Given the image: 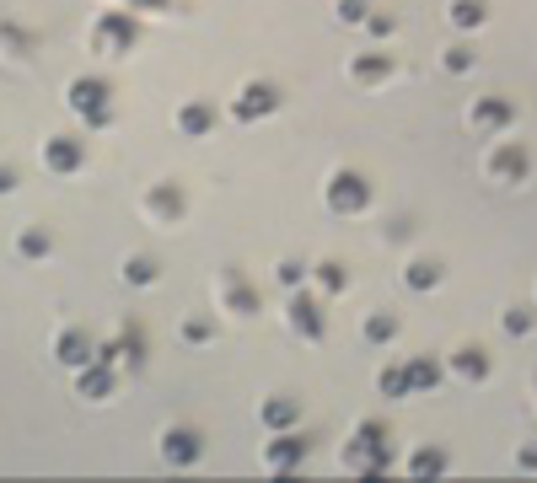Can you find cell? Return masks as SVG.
<instances>
[{
    "instance_id": "6da1fadb",
    "label": "cell",
    "mask_w": 537,
    "mask_h": 483,
    "mask_svg": "<svg viewBox=\"0 0 537 483\" xmlns=\"http://www.w3.org/2000/svg\"><path fill=\"white\" fill-rule=\"evenodd\" d=\"M339 462H344V473H355V478H382V473L393 468L387 424L382 419H360L355 429H350V440H344V451H339Z\"/></svg>"
},
{
    "instance_id": "7a4b0ae2",
    "label": "cell",
    "mask_w": 537,
    "mask_h": 483,
    "mask_svg": "<svg viewBox=\"0 0 537 483\" xmlns=\"http://www.w3.org/2000/svg\"><path fill=\"white\" fill-rule=\"evenodd\" d=\"M65 108L86 123V134L108 129V123H114V81H103V75H75V81L65 86Z\"/></svg>"
},
{
    "instance_id": "3957f363",
    "label": "cell",
    "mask_w": 537,
    "mask_h": 483,
    "mask_svg": "<svg viewBox=\"0 0 537 483\" xmlns=\"http://www.w3.org/2000/svg\"><path fill=\"white\" fill-rule=\"evenodd\" d=\"M86 44H92V54H103V60H129L134 44H140V22H134V11H103V16L92 22Z\"/></svg>"
},
{
    "instance_id": "277c9868",
    "label": "cell",
    "mask_w": 537,
    "mask_h": 483,
    "mask_svg": "<svg viewBox=\"0 0 537 483\" xmlns=\"http://www.w3.org/2000/svg\"><path fill=\"white\" fill-rule=\"evenodd\" d=\"M323 204H328V215H365L371 210V182L360 178L355 167H339L323 182Z\"/></svg>"
},
{
    "instance_id": "5b68a950",
    "label": "cell",
    "mask_w": 537,
    "mask_h": 483,
    "mask_svg": "<svg viewBox=\"0 0 537 483\" xmlns=\"http://www.w3.org/2000/svg\"><path fill=\"white\" fill-rule=\"evenodd\" d=\"M156 457H162V468L188 473V468L204 457V435H199L194 424H167V429L156 435Z\"/></svg>"
},
{
    "instance_id": "8992f818",
    "label": "cell",
    "mask_w": 537,
    "mask_h": 483,
    "mask_svg": "<svg viewBox=\"0 0 537 483\" xmlns=\"http://www.w3.org/2000/svg\"><path fill=\"white\" fill-rule=\"evenodd\" d=\"M285 328L296 333L301 344H323V339H328V317H323V301H317L306 285L285 296Z\"/></svg>"
},
{
    "instance_id": "52a82bcc",
    "label": "cell",
    "mask_w": 537,
    "mask_h": 483,
    "mask_svg": "<svg viewBox=\"0 0 537 483\" xmlns=\"http://www.w3.org/2000/svg\"><path fill=\"white\" fill-rule=\"evenodd\" d=\"M140 215H145V226H183V215H188L183 182H151L140 193Z\"/></svg>"
},
{
    "instance_id": "ba28073f",
    "label": "cell",
    "mask_w": 537,
    "mask_h": 483,
    "mask_svg": "<svg viewBox=\"0 0 537 483\" xmlns=\"http://www.w3.org/2000/svg\"><path fill=\"white\" fill-rule=\"evenodd\" d=\"M258 285H247V274H242L237 263H226V269H215V311H232V317H253L258 311Z\"/></svg>"
},
{
    "instance_id": "9c48e42d",
    "label": "cell",
    "mask_w": 537,
    "mask_h": 483,
    "mask_svg": "<svg viewBox=\"0 0 537 483\" xmlns=\"http://www.w3.org/2000/svg\"><path fill=\"white\" fill-rule=\"evenodd\" d=\"M274 108H280V86L274 81H242L237 97L226 103V113L237 123H258V119H269Z\"/></svg>"
},
{
    "instance_id": "30bf717a",
    "label": "cell",
    "mask_w": 537,
    "mask_h": 483,
    "mask_svg": "<svg viewBox=\"0 0 537 483\" xmlns=\"http://www.w3.org/2000/svg\"><path fill=\"white\" fill-rule=\"evenodd\" d=\"M527 172H532L527 145H516V140H494L489 145V156H483V178L489 182H527Z\"/></svg>"
},
{
    "instance_id": "8fae6325",
    "label": "cell",
    "mask_w": 537,
    "mask_h": 483,
    "mask_svg": "<svg viewBox=\"0 0 537 483\" xmlns=\"http://www.w3.org/2000/svg\"><path fill=\"white\" fill-rule=\"evenodd\" d=\"M306 435L301 429H274L269 440H264V473H274V478H285V473H296L301 462H306Z\"/></svg>"
},
{
    "instance_id": "7c38bea8",
    "label": "cell",
    "mask_w": 537,
    "mask_h": 483,
    "mask_svg": "<svg viewBox=\"0 0 537 483\" xmlns=\"http://www.w3.org/2000/svg\"><path fill=\"white\" fill-rule=\"evenodd\" d=\"M81 167H86V140H81V134H49V140H44V172L75 178Z\"/></svg>"
},
{
    "instance_id": "4fadbf2b",
    "label": "cell",
    "mask_w": 537,
    "mask_h": 483,
    "mask_svg": "<svg viewBox=\"0 0 537 483\" xmlns=\"http://www.w3.org/2000/svg\"><path fill=\"white\" fill-rule=\"evenodd\" d=\"M97 360L108 365H134L145 360V333H140V322H119V333L114 339H97Z\"/></svg>"
},
{
    "instance_id": "5bb4252c",
    "label": "cell",
    "mask_w": 537,
    "mask_h": 483,
    "mask_svg": "<svg viewBox=\"0 0 537 483\" xmlns=\"http://www.w3.org/2000/svg\"><path fill=\"white\" fill-rule=\"evenodd\" d=\"M511 123H516V103H511V97H473V108H468V129H473V134H489V140H494V134H505Z\"/></svg>"
},
{
    "instance_id": "9a60e30c",
    "label": "cell",
    "mask_w": 537,
    "mask_h": 483,
    "mask_svg": "<svg viewBox=\"0 0 537 483\" xmlns=\"http://www.w3.org/2000/svg\"><path fill=\"white\" fill-rule=\"evenodd\" d=\"M49 355H55L65 370H81V365L97 360V339H92L86 328H60V333H55V344H49Z\"/></svg>"
},
{
    "instance_id": "2e32d148",
    "label": "cell",
    "mask_w": 537,
    "mask_h": 483,
    "mask_svg": "<svg viewBox=\"0 0 537 483\" xmlns=\"http://www.w3.org/2000/svg\"><path fill=\"white\" fill-rule=\"evenodd\" d=\"M119 392V365L108 360H92L75 370V398H86V403H108Z\"/></svg>"
},
{
    "instance_id": "e0dca14e",
    "label": "cell",
    "mask_w": 537,
    "mask_h": 483,
    "mask_svg": "<svg viewBox=\"0 0 537 483\" xmlns=\"http://www.w3.org/2000/svg\"><path fill=\"white\" fill-rule=\"evenodd\" d=\"M215 103L210 97H188V103H178V113H173V129H178L183 140H204L210 129H215Z\"/></svg>"
},
{
    "instance_id": "ac0fdd59",
    "label": "cell",
    "mask_w": 537,
    "mask_h": 483,
    "mask_svg": "<svg viewBox=\"0 0 537 483\" xmlns=\"http://www.w3.org/2000/svg\"><path fill=\"white\" fill-rule=\"evenodd\" d=\"M344 75H350L355 86H387V81H393V54H382V49H360Z\"/></svg>"
},
{
    "instance_id": "d6986e66",
    "label": "cell",
    "mask_w": 537,
    "mask_h": 483,
    "mask_svg": "<svg viewBox=\"0 0 537 483\" xmlns=\"http://www.w3.org/2000/svg\"><path fill=\"white\" fill-rule=\"evenodd\" d=\"M258 424L274 435V429H296L301 424V398H285V392H269L258 403Z\"/></svg>"
},
{
    "instance_id": "ffe728a7",
    "label": "cell",
    "mask_w": 537,
    "mask_h": 483,
    "mask_svg": "<svg viewBox=\"0 0 537 483\" xmlns=\"http://www.w3.org/2000/svg\"><path fill=\"white\" fill-rule=\"evenodd\" d=\"M312 285H317L323 301H328V296H344V291H350V269H344L339 258H323V263H312Z\"/></svg>"
},
{
    "instance_id": "44dd1931",
    "label": "cell",
    "mask_w": 537,
    "mask_h": 483,
    "mask_svg": "<svg viewBox=\"0 0 537 483\" xmlns=\"http://www.w3.org/2000/svg\"><path fill=\"white\" fill-rule=\"evenodd\" d=\"M360 339H365L371 350H387V344L398 339V317H393V311H382V306H376V311H365V322H360Z\"/></svg>"
},
{
    "instance_id": "7402d4cb",
    "label": "cell",
    "mask_w": 537,
    "mask_h": 483,
    "mask_svg": "<svg viewBox=\"0 0 537 483\" xmlns=\"http://www.w3.org/2000/svg\"><path fill=\"white\" fill-rule=\"evenodd\" d=\"M446 365H452V376H462V381H483V376H489V350H483V344H462Z\"/></svg>"
},
{
    "instance_id": "603a6c76",
    "label": "cell",
    "mask_w": 537,
    "mask_h": 483,
    "mask_svg": "<svg viewBox=\"0 0 537 483\" xmlns=\"http://www.w3.org/2000/svg\"><path fill=\"white\" fill-rule=\"evenodd\" d=\"M49 252H55V237H49L44 226H22V232H16V258H22V263H44Z\"/></svg>"
},
{
    "instance_id": "cb8c5ba5",
    "label": "cell",
    "mask_w": 537,
    "mask_h": 483,
    "mask_svg": "<svg viewBox=\"0 0 537 483\" xmlns=\"http://www.w3.org/2000/svg\"><path fill=\"white\" fill-rule=\"evenodd\" d=\"M33 49H38V38H33L27 27H16V22L0 16V54H5V60H27Z\"/></svg>"
},
{
    "instance_id": "d4e9b609",
    "label": "cell",
    "mask_w": 537,
    "mask_h": 483,
    "mask_svg": "<svg viewBox=\"0 0 537 483\" xmlns=\"http://www.w3.org/2000/svg\"><path fill=\"white\" fill-rule=\"evenodd\" d=\"M446 468H452V457H446L441 446H419L414 457H409V473H414V478H441Z\"/></svg>"
},
{
    "instance_id": "484cf974",
    "label": "cell",
    "mask_w": 537,
    "mask_h": 483,
    "mask_svg": "<svg viewBox=\"0 0 537 483\" xmlns=\"http://www.w3.org/2000/svg\"><path fill=\"white\" fill-rule=\"evenodd\" d=\"M376 392L393 403V398H414V387H409V365H382L376 370Z\"/></svg>"
},
{
    "instance_id": "4316f807",
    "label": "cell",
    "mask_w": 537,
    "mask_h": 483,
    "mask_svg": "<svg viewBox=\"0 0 537 483\" xmlns=\"http://www.w3.org/2000/svg\"><path fill=\"white\" fill-rule=\"evenodd\" d=\"M403 285H409L414 296H424V291H435V285H441V263H435V258H414V263L403 269Z\"/></svg>"
},
{
    "instance_id": "83f0119b",
    "label": "cell",
    "mask_w": 537,
    "mask_h": 483,
    "mask_svg": "<svg viewBox=\"0 0 537 483\" xmlns=\"http://www.w3.org/2000/svg\"><path fill=\"white\" fill-rule=\"evenodd\" d=\"M156 274H162V263H156L151 252H134V258H124V269H119L124 285H156Z\"/></svg>"
},
{
    "instance_id": "f1b7e54d",
    "label": "cell",
    "mask_w": 537,
    "mask_h": 483,
    "mask_svg": "<svg viewBox=\"0 0 537 483\" xmlns=\"http://www.w3.org/2000/svg\"><path fill=\"white\" fill-rule=\"evenodd\" d=\"M446 16H452V27H457V33H478L489 11H483V0H452V5H446Z\"/></svg>"
},
{
    "instance_id": "f546056e",
    "label": "cell",
    "mask_w": 537,
    "mask_h": 483,
    "mask_svg": "<svg viewBox=\"0 0 537 483\" xmlns=\"http://www.w3.org/2000/svg\"><path fill=\"white\" fill-rule=\"evenodd\" d=\"M441 376H446V370H441V360H430V355H414V360H409V387H414V392H435Z\"/></svg>"
},
{
    "instance_id": "4dcf8cb0",
    "label": "cell",
    "mask_w": 537,
    "mask_h": 483,
    "mask_svg": "<svg viewBox=\"0 0 537 483\" xmlns=\"http://www.w3.org/2000/svg\"><path fill=\"white\" fill-rule=\"evenodd\" d=\"M274 280H280L285 291H301V285L312 280V263H301V258H280V263H274Z\"/></svg>"
},
{
    "instance_id": "1f68e13d",
    "label": "cell",
    "mask_w": 537,
    "mask_h": 483,
    "mask_svg": "<svg viewBox=\"0 0 537 483\" xmlns=\"http://www.w3.org/2000/svg\"><path fill=\"white\" fill-rule=\"evenodd\" d=\"M441 70H446V75H468V70H473V49H468V44H446Z\"/></svg>"
},
{
    "instance_id": "d6a6232c",
    "label": "cell",
    "mask_w": 537,
    "mask_h": 483,
    "mask_svg": "<svg viewBox=\"0 0 537 483\" xmlns=\"http://www.w3.org/2000/svg\"><path fill=\"white\" fill-rule=\"evenodd\" d=\"M333 16H339L344 27H365V16H371V0H339V5H333Z\"/></svg>"
},
{
    "instance_id": "836d02e7",
    "label": "cell",
    "mask_w": 537,
    "mask_h": 483,
    "mask_svg": "<svg viewBox=\"0 0 537 483\" xmlns=\"http://www.w3.org/2000/svg\"><path fill=\"white\" fill-rule=\"evenodd\" d=\"M393 33H398V22H393L387 11H371V16H365V38H371V44H387Z\"/></svg>"
},
{
    "instance_id": "e575fe53",
    "label": "cell",
    "mask_w": 537,
    "mask_h": 483,
    "mask_svg": "<svg viewBox=\"0 0 537 483\" xmlns=\"http://www.w3.org/2000/svg\"><path fill=\"white\" fill-rule=\"evenodd\" d=\"M215 339V317H188L183 322V344H210Z\"/></svg>"
},
{
    "instance_id": "d590c367",
    "label": "cell",
    "mask_w": 537,
    "mask_h": 483,
    "mask_svg": "<svg viewBox=\"0 0 537 483\" xmlns=\"http://www.w3.org/2000/svg\"><path fill=\"white\" fill-rule=\"evenodd\" d=\"M500 328H505L511 339H522V333H532V311H527V306H511V311L500 317Z\"/></svg>"
},
{
    "instance_id": "8d00e7d4",
    "label": "cell",
    "mask_w": 537,
    "mask_h": 483,
    "mask_svg": "<svg viewBox=\"0 0 537 483\" xmlns=\"http://www.w3.org/2000/svg\"><path fill=\"white\" fill-rule=\"evenodd\" d=\"M119 5H129V11H151V16H173V11H178L173 0H119Z\"/></svg>"
},
{
    "instance_id": "74e56055",
    "label": "cell",
    "mask_w": 537,
    "mask_h": 483,
    "mask_svg": "<svg viewBox=\"0 0 537 483\" xmlns=\"http://www.w3.org/2000/svg\"><path fill=\"white\" fill-rule=\"evenodd\" d=\"M0 193H16V167H0Z\"/></svg>"
}]
</instances>
